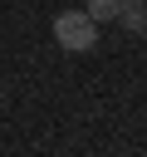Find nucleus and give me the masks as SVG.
<instances>
[{
	"mask_svg": "<svg viewBox=\"0 0 147 157\" xmlns=\"http://www.w3.org/2000/svg\"><path fill=\"white\" fill-rule=\"evenodd\" d=\"M118 20L132 29V34H147V10L142 5H132V0H123V10H118Z\"/></svg>",
	"mask_w": 147,
	"mask_h": 157,
	"instance_id": "2",
	"label": "nucleus"
},
{
	"mask_svg": "<svg viewBox=\"0 0 147 157\" xmlns=\"http://www.w3.org/2000/svg\"><path fill=\"white\" fill-rule=\"evenodd\" d=\"M83 10H88V15L98 20V25H103V20H118V10H123V0H88Z\"/></svg>",
	"mask_w": 147,
	"mask_h": 157,
	"instance_id": "3",
	"label": "nucleus"
},
{
	"mask_svg": "<svg viewBox=\"0 0 147 157\" xmlns=\"http://www.w3.org/2000/svg\"><path fill=\"white\" fill-rule=\"evenodd\" d=\"M54 39L69 49V54H83L98 44V20L88 10H59L54 15Z\"/></svg>",
	"mask_w": 147,
	"mask_h": 157,
	"instance_id": "1",
	"label": "nucleus"
}]
</instances>
